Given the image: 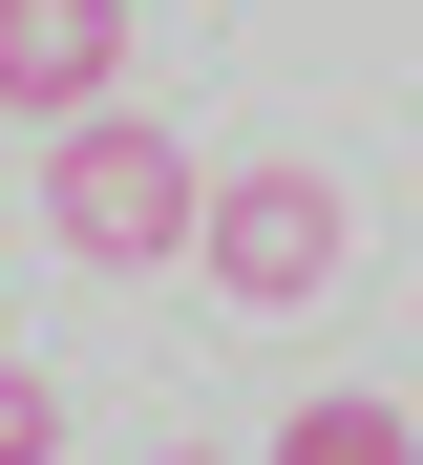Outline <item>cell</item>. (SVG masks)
Wrapping results in <instances>:
<instances>
[{
    "mask_svg": "<svg viewBox=\"0 0 423 465\" xmlns=\"http://www.w3.org/2000/svg\"><path fill=\"white\" fill-rule=\"evenodd\" d=\"M0 465H64V381L43 360H0Z\"/></svg>",
    "mask_w": 423,
    "mask_h": 465,
    "instance_id": "5",
    "label": "cell"
},
{
    "mask_svg": "<svg viewBox=\"0 0 423 465\" xmlns=\"http://www.w3.org/2000/svg\"><path fill=\"white\" fill-rule=\"evenodd\" d=\"M338 170L317 148H254V170H212V212H191V275L233 296V318H297V296H338Z\"/></svg>",
    "mask_w": 423,
    "mask_h": 465,
    "instance_id": "2",
    "label": "cell"
},
{
    "mask_svg": "<svg viewBox=\"0 0 423 465\" xmlns=\"http://www.w3.org/2000/svg\"><path fill=\"white\" fill-rule=\"evenodd\" d=\"M191 212H212V170H191L169 127H127V106H85V127L43 148V232H64L85 275H169Z\"/></svg>",
    "mask_w": 423,
    "mask_h": 465,
    "instance_id": "1",
    "label": "cell"
},
{
    "mask_svg": "<svg viewBox=\"0 0 423 465\" xmlns=\"http://www.w3.org/2000/svg\"><path fill=\"white\" fill-rule=\"evenodd\" d=\"M85 106H127V0H0V127H85Z\"/></svg>",
    "mask_w": 423,
    "mask_h": 465,
    "instance_id": "3",
    "label": "cell"
},
{
    "mask_svg": "<svg viewBox=\"0 0 423 465\" xmlns=\"http://www.w3.org/2000/svg\"><path fill=\"white\" fill-rule=\"evenodd\" d=\"M276 465H423V423H402V402H297Z\"/></svg>",
    "mask_w": 423,
    "mask_h": 465,
    "instance_id": "4",
    "label": "cell"
},
{
    "mask_svg": "<svg viewBox=\"0 0 423 465\" xmlns=\"http://www.w3.org/2000/svg\"><path fill=\"white\" fill-rule=\"evenodd\" d=\"M169 465H191V444H169Z\"/></svg>",
    "mask_w": 423,
    "mask_h": 465,
    "instance_id": "6",
    "label": "cell"
}]
</instances>
